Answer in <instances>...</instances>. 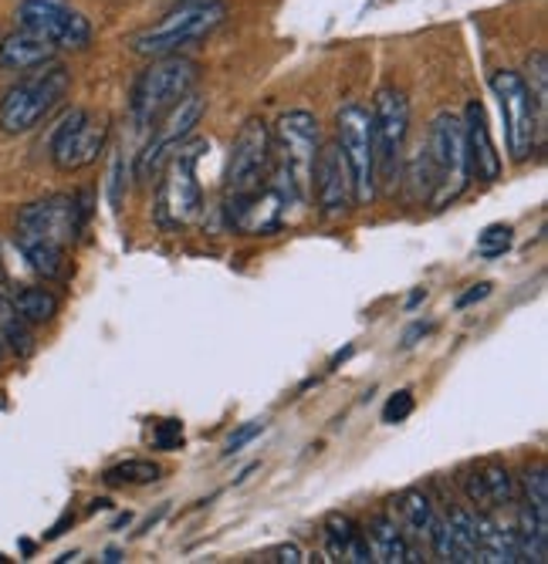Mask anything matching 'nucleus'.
Segmentation results:
<instances>
[{
	"label": "nucleus",
	"instance_id": "obj_42",
	"mask_svg": "<svg viewBox=\"0 0 548 564\" xmlns=\"http://www.w3.org/2000/svg\"><path fill=\"white\" fill-rule=\"evenodd\" d=\"M0 358H4V341H0Z\"/></svg>",
	"mask_w": 548,
	"mask_h": 564
},
{
	"label": "nucleus",
	"instance_id": "obj_1",
	"mask_svg": "<svg viewBox=\"0 0 548 564\" xmlns=\"http://www.w3.org/2000/svg\"><path fill=\"white\" fill-rule=\"evenodd\" d=\"M471 183L468 173V145H464V122L458 112L433 116L427 129V142L420 156L410 166V186L417 199H427L433 210H443L454 203Z\"/></svg>",
	"mask_w": 548,
	"mask_h": 564
},
{
	"label": "nucleus",
	"instance_id": "obj_4",
	"mask_svg": "<svg viewBox=\"0 0 548 564\" xmlns=\"http://www.w3.org/2000/svg\"><path fill=\"white\" fill-rule=\"evenodd\" d=\"M204 149H207L204 139H186L166 156V163L160 170V183H157L160 227L180 230V227H190L193 220H201L204 189L196 183V163H201Z\"/></svg>",
	"mask_w": 548,
	"mask_h": 564
},
{
	"label": "nucleus",
	"instance_id": "obj_9",
	"mask_svg": "<svg viewBox=\"0 0 548 564\" xmlns=\"http://www.w3.org/2000/svg\"><path fill=\"white\" fill-rule=\"evenodd\" d=\"M302 207L298 196L281 183L275 173L268 176L265 186L244 193V196H227L224 199V217L227 227L237 234H255V237H271L288 224V210Z\"/></svg>",
	"mask_w": 548,
	"mask_h": 564
},
{
	"label": "nucleus",
	"instance_id": "obj_12",
	"mask_svg": "<svg viewBox=\"0 0 548 564\" xmlns=\"http://www.w3.org/2000/svg\"><path fill=\"white\" fill-rule=\"evenodd\" d=\"M275 166V149H271V129L265 119H247L230 145V160L224 173V199L244 196L268 183Z\"/></svg>",
	"mask_w": 548,
	"mask_h": 564
},
{
	"label": "nucleus",
	"instance_id": "obj_34",
	"mask_svg": "<svg viewBox=\"0 0 548 564\" xmlns=\"http://www.w3.org/2000/svg\"><path fill=\"white\" fill-rule=\"evenodd\" d=\"M265 433V420H251V423H244L237 433H230V440L224 443V456H234V453H240L247 443H251L255 436H261Z\"/></svg>",
	"mask_w": 548,
	"mask_h": 564
},
{
	"label": "nucleus",
	"instance_id": "obj_25",
	"mask_svg": "<svg viewBox=\"0 0 548 564\" xmlns=\"http://www.w3.org/2000/svg\"><path fill=\"white\" fill-rule=\"evenodd\" d=\"M11 304L28 325H47L58 315V294H52L47 288H18L11 294Z\"/></svg>",
	"mask_w": 548,
	"mask_h": 564
},
{
	"label": "nucleus",
	"instance_id": "obj_40",
	"mask_svg": "<svg viewBox=\"0 0 548 564\" xmlns=\"http://www.w3.org/2000/svg\"><path fill=\"white\" fill-rule=\"evenodd\" d=\"M103 561H109V564H112V561H122V551H119V547H109V551L103 554Z\"/></svg>",
	"mask_w": 548,
	"mask_h": 564
},
{
	"label": "nucleus",
	"instance_id": "obj_14",
	"mask_svg": "<svg viewBox=\"0 0 548 564\" xmlns=\"http://www.w3.org/2000/svg\"><path fill=\"white\" fill-rule=\"evenodd\" d=\"M204 112H207V98H204L201 91H186L170 112H163V116L157 119V126H153V135H149L146 149L139 152L136 176H139V180H153V176L163 170V163H166L170 152H173L180 142H186V139L193 135V129L201 126Z\"/></svg>",
	"mask_w": 548,
	"mask_h": 564
},
{
	"label": "nucleus",
	"instance_id": "obj_32",
	"mask_svg": "<svg viewBox=\"0 0 548 564\" xmlns=\"http://www.w3.org/2000/svg\"><path fill=\"white\" fill-rule=\"evenodd\" d=\"M413 413V392L410 389H400V392H393L383 405V423L396 426V423H404L407 416Z\"/></svg>",
	"mask_w": 548,
	"mask_h": 564
},
{
	"label": "nucleus",
	"instance_id": "obj_17",
	"mask_svg": "<svg viewBox=\"0 0 548 564\" xmlns=\"http://www.w3.org/2000/svg\"><path fill=\"white\" fill-rule=\"evenodd\" d=\"M427 544L433 557L440 561H454V564H471L477 561V514L464 507H454L447 518H437Z\"/></svg>",
	"mask_w": 548,
	"mask_h": 564
},
{
	"label": "nucleus",
	"instance_id": "obj_38",
	"mask_svg": "<svg viewBox=\"0 0 548 564\" xmlns=\"http://www.w3.org/2000/svg\"><path fill=\"white\" fill-rule=\"evenodd\" d=\"M119 180H122V160H116L112 166V210L122 207V189H119Z\"/></svg>",
	"mask_w": 548,
	"mask_h": 564
},
{
	"label": "nucleus",
	"instance_id": "obj_29",
	"mask_svg": "<svg viewBox=\"0 0 548 564\" xmlns=\"http://www.w3.org/2000/svg\"><path fill=\"white\" fill-rule=\"evenodd\" d=\"M525 72L528 75H522V82L528 85L531 101L538 109V119H541L545 109H548V58H545V51H531L528 62H525Z\"/></svg>",
	"mask_w": 548,
	"mask_h": 564
},
{
	"label": "nucleus",
	"instance_id": "obj_13",
	"mask_svg": "<svg viewBox=\"0 0 548 564\" xmlns=\"http://www.w3.org/2000/svg\"><path fill=\"white\" fill-rule=\"evenodd\" d=\"M14 18L21 31L44 37L58 51H85L92 44V24L72 0H21Z\"/></svg>",
	"mask_w": 548,
	"mask_h": 564
},
{
	"label": "nucleus",
	"instance_id": "obj_37",
	"mask_svg": "<svg viewBox=\"0 0 548 564\" xmlns=\"http://www.w3.org/2000/svg\"><path fill=\"white\" fill-rule=\"evenodd\" d=\"M433 332V325L430 322H417L413 328H407V335H404V348H413L417 345V338H427Z\"/></svg>",
	"mask_w": 548,
	"mask_h": 564
},
{
	"label": "nucleus",
	"instance_id": "obj_15",
	"mask_svg": "<svg viewBox=\"0 0 548 564\" xmlns=\"http://www.w3.org/2000/svg\"><path fill=\"white\" fill-rule=\"evenodd\" d=\"M109 126L85 109H72L52 132V163L62 173H78L103 156Z\"/></svg>",
	"mask_w": 548,
	"mask_h": 564
},
{
	"label": "nucleus",
	"instance_id": "obj_6",
	"mask_svg": "<svg viewBox=\"0 0 548 564\" xmlns=\"http://www.w3.org/2000/svg\"><path fill=\"white\" fill-rule=\"evenodd\" d=\"M196 78H201V65L183 55L153 58L149 68L136 78L132 95H129L132 122L139 129H153L163 112H170L186 91L196 88Z\"/></svg>",
	"mask_w": 548,
	"mask_h": 564
},
{
	"label": "nucleus",
	"instance_id": "obj_22",
	"mask_svg": "<svg viewBox=\"0 0 548 564\" xmlns=\"http://www.w3.org/2000/svg\"><path fill=\"white\" fill-rule=\"evenodd\" d=\"M477 561L481 564H518L515 528L497 524L494 514H477Z\"/></svg>",
	"mask_w": 548,
	"mask_h": 564
},
{
	"label": "nucleus",
	"instance_id": "obj_5",
	"mask_svg": "<svg viewBox=\"0 0 548 564\" xmlns=\"http://www.w3.org/2000/svg\"><path fill=\"white\" fill-rule=\"evenodd\" d=\"M227 18V4L224 0H207V4H193V0H183L180 8H173L163 21L149 24L146 31L132 34L129 47L139 58H166V55H180V51L193 41H204L214 28H221V21Z\"/></svg>",
	"mask_w": 548,
	"mask_h": 564
},
{
	"label": "nucleus",
	"instance_id": "obj_23",
	"mask_svg": "<svg viewBox=\"0 0 548 564\" xmlns=\"http://www.w3.org/2000/svg\"><path fill=\"white\" fill-rule=\"evenodd\" d=\"M393 510H396V521H400L404 534L417 544V541H427L433 521H437V510L430 503V497L417 487L404 490L400 497L393 500Z\"/></svg>",
	"mask_w": 548,
	"mask_h": 564
},
{
	"label": "nucleus",
	"instance_id": "obj_33",
	"mask_svg": "<svg viewBox=\"0 0 548 564\" xmlns=\"http://www.w3.org/2000/svg\"><path fill=\"white\" fill-rule=\"evenodd\" d=\"M153 446H157V449H163V453L180 449V446H183V423H176V420H163V423L157 426V433H153Z\"/></svg>",
	"mask_w": 548,
	"mask_h": 564
},
{
	"label": "nucleus",
	"instance_id": "obj_3",
	"mask_svg": "<svg viewBox=\"0 0 548 564\" xmlns=\"http://www.w3.org/2000/svg\"><path fill=\"white\" fill-rule=\"evenodd\" d=\"M68 88H72V72L65 65L47 62V65L31 68L18 85L4 91V98H0V129L8 135L31 132L62 106Z\"/></svg>",
	"mask_w": 548,
	"mask_h": 564
},
{
	"label": "nucleus",
	"instance_id": "obj_10",
	"mask_svg": "<svg viewBox=\"0 0 548 564\" xmlns=\"http://www.w3.org/2000/svg\"><path fill=\"white\" fill-rule=\"evenodd\" d=\"M491 91L497 98V106H502L505 145L512 152V163H525L535 152V145H538V129H541L531 91L522 82V75L512 72V68H497L491 75Z\"/></svg>",
	"mask_w": 548,
	"mask_h": 564
},
{
	"label": "nucleus",
	"instance_id": "obj_26",
	"mask_svg": "<svg viewBox=\"0 0 548 564\" xmlns=\"http://www.w3.org/2000/svg\"><path fill=\"white\" fill-rule=\"evenodd\" d=\"M0 341H8V348L21 358H28L34 351V335L31 325L18 315V307L11 304L8 291L0 288Z\"/></svg>",
	"mask_w": 548,
	"mask_h": 564
},
{
	"label": "nucleus",
	"instance_id": "obj_21",
	"mask_svg": "<svg viewBox=\"0 0 548 564\" xmlns=\"http://www.w3.org/2000/svg\"><path fill=\"white\" fill-rule=\"evenodd\" d=\"M55 44L18 28L14 34L0 37V72H31L37 65L55 62Z\"/></svg>",
	"mask_w": 548,
	"mask_h": 564
},
{
	"label": "nucleus",
	"instance_id": "obj_7",
	"mask_svg": "<svg viewBox=\"0 0 548 564\" xmlns=\"http://www.w3.org/2000/svg\"><path fill=\"white\" fill-rule=\"evenodd\" d=\"M92 217V193H55L34 199L18 214V237H34V240H52V243H75L82 240L85 227Z\"/></svg>",
	"mask_w": 548,
	"mask_h": 564
},
{
	"label": "nucleus",
	"instance_id": "obj_39",
	"mask_svg": "<svg viewBox=\"0 0 548 564\" xmlns=\"http://www.w3.org/2000/svg\"><path fill=\"white\" fill-rule=\"evenodd\" d=\"M423 297H427V291H423V288H420V291H413V294H410V301H407V307H417Z\"/></svg>",
	"mask_w": 548,
	"mask_h": 564
},
{
	"label": "nucleus",
	"instance_id": "obj_41",
	"mask_svg": "<svg viewBox=\"0 0 548 564\" xmlns=\"http://www.w3.org/2000/svg\"><path fill=\"white\" fill-rule=\"evenodd\" d=\"M8 268H4V253H0V288H8Z\"/></svg>",
	"mask_w": 548,
	"mask_h": 564
},
{
	"label": "nucleus",
	"instance_id": "obj_36",
	"mask_svg": "<svg viewBox=\"0 0 548 564\" xmlns=\"http://www.w3.org/2000/svg\"><path fill=\"white\" fill-rule=\"evenodd\" d=\"M487 294H491V284H487V281H481V284H474V288H471L468 294H461V297H458V307H461V312H464V307H471V304L484 301Z\"/></svg>",
	"mask_w": 548,
	"mask_h": 564
},
{
	"label": "nucleus",
	"instance_id": "obj_2",
	"mask_svg": "<svg viewBox=\"0 0 548 564\" xmlns=\"http://www.w3.org/2000/svg\"><path fill=\"white\" fill-rule=\"evenodd\" d=\"M271 149H275V166L271 173L288 183V189L298 196V203H312V173L322 149V129L312 112H284L271 129Z\"/></svg>",
	"mask_w": 548,
	"mask_h": 564
},
{
	"label": "nucleus",
	"instance_id": "obj_16",
	"mask_svg": "<svg viewBox=\"0 0 548 564\" xmlns=\"http://www.w3.org/2000/svg\"><path fill=\"white\" fill-rule=\"evenodd\" d=\"M312 196H319V207L325 217H342L356 207L353 176H348V166H345L339 142H325L319 149L315 173H312Z\"/></svg>",
	"mask_w": 548,
	"mask_h": 564
},
{
	"label": "nucleus",
	"instance_id": "obj_11",
	"mask_svg": "<svg viewBox=\"0 0 548 564\" xmlns=\"http://www.w3.org/2000/svg\"><path fill=\"white\" fill-rule=\"evenodd\" d=\"M369 116L376 149V183L393 186L396 176H400V156L410 135V101L400 88H379Z\"/></svg>",
	"mask_w": 548,
	"mask_h": 564
},
{
	"label": "nucleus",
	"instance_id": "obj_27",
	"mask_svg": "<svg viewBox=\"0 0 548 564\" xmlns=\"http://www.w3.org/2000/svg\"><path fill=\"white\" fill-rule=\"evenodd\" d=\"M359 538V524L348 514H329L322 524V541H325V554L329 561H345L348 547Z\"/></svg>",
	"mask_w": 548,
	"mask_h": 564
},
{
	"label": "nucleus",
	"instance_id": "obj_20",
	"mask_svg": "<svg viewBox=\"0 0 548 564\" xmlns=\"http://www.w3.org/2000/svg\"><path fill=\"white\" fill-rule=\"evenodd\" d=\"M366 541L373 547V561H383V564H407V561H423L417 544L404 534L400 521L389 518V514H376L369 524H366Z\"/></svg>",
	"mask_w": 548,
	"mask_h": 564
},
{
	"label": "nucleus",
	"instance_id": "obj_30",
	"mask_svg": "<svg viewBox=\"0 0 548 564\" xmlns=\"http://www.w3.org/2000/svg\"><path fill=\"white\" fill-rule=\"evenodd\" d=\"M522 503L528 510H535L538 518L548 521V470L541 464L525 470V477H522Z\"/></svg>",
	"mask_w": 548,
	"mask_h": 564
},
{
	"label": "nucleus",
	"instance_id": "obj_31",
	"mask_svg": "<svg viewBox=\"0 0 548 564\" xmlns=\"http://www.w3.org/2000/svg\"><path fill=\"white\" fill-rule=\"evenodd\" d=\"M512 240H515V230L508 224H491L477 234V253L484 261H494L512 247Z\"/></svg>",
	"mask_w": 548,
	"mask_h": 564
},
{
	"label": "nucleus",
	"instance_id": "obj_8",
	"mask_svg": "<svg viewBox=\"0 0 548 564\" xmlns=\"http://www.w3.org/2000/svg\"><path fill=\"white\" fill-rule=\"evenodd\" d=\"M335 132H339V149L345 156L348 176H353V196L356 207H369L376 199V149H373V116L369 109L348 101L335 116Z\"/></svg>",
	"mask_w": 548,
	"mask_h": 564
},
{
	"label": "nucleus",
	"instance_id": "obj_18",
	"mask_svg": "<svg viewBox=\"0 0 548 564\" xmlns=\"http://www.w3.org/2000/svg\"><path fill=\"white\" fill-rule=\"evenodd\" d=\"M464 494L477 507V514H497L515 503V477L505 464L484 459L464 474Z\"/></svg>",
	"mask_w": 548,
	"mask_h": 564
},
{
	"label": "nucleus",
	"instance_id": "obj_24",
	"mask_svg": "<svg viewBox=\"0 0 548 564\" xmlns=\"http://www.w3.org/2000/svg\"><path fill=\"white\" fill-rule=\"evenodd\" d=\"M18 250L24 253V261L34 274L44 281H62L68 278V253L62 243L52 240H34V237H18Z\"/></svg>",
	"mask_w": 548,
	"mask_h": 564
},
{
	"label": "nucleus",
	"instance_id": "obj_35",
	"mask_svg": "<svg viewBox=\"0 0 548 564\" xmlns=\"http://www.w3.org/2000/svg\"><path fill=\"white\" fill-rule=\"evenodd\" d=\"M265 561H271V564H302V561H305V551L298 547L294 541H284V544L271 547V551L265 554Z\"/></svg>",
	"mask_w": 548,
	"mask_h": 564
},
{
	"label": "nucleus",
	"instance_id": "obj_28",
	"mask_svg": "<svg viewBox=\"0 0 548 564\" xmlns=\"http://www.w3.org/2000/svg\"><path fill=\"white\" fill-rule=\"evenodd\" d=\"M160 477H163V467L153 464V459H126V464H116L103 474L109 487H146V484H157Z\"/></svg>",
	"mask_w": 548,
	"mask_h": 564
},
{
	"label": "nucleus",
	"instance_id": "obj_43",
	"mask_svg": "<svg viewBox=\"0 0 548 564\" xmlns=\"http://www.w3.org/2000/svg\"><path fill=\"white\" fill-rule=\"evenodd\" d=\"M193 4H207V0H193Z\"/></svg>",
	"mask_w": 548,
	"mask_h": 564
},
{
	"label": "nucleus",
	"instance_id": "obj_19",
	"mask_svg": "<svg viewBox=\"0 0 548 564\" xmlns=\"http://www.w3.org/2000/svg\"><path fill=\"white\" fill-rule=\"evenodd\" d=\"M461 122H464V145H468V173L477 176L481 183H494L502 176V156H497V149L491 142L487 112L481 101H468Z\"/></svg>",
	"mask_w": 548,
	"mask_h": 564
}]
</instances>
